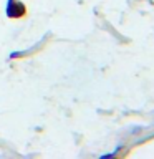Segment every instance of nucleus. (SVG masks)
I'll return each mask as SVG.
<instances>
[{"label": "nucleus", "mask_w": 154, "mask_h": 159, "mask_svg": "<svg viewBox=\"0 0 154 159\" xmlns=\"http://www.w3.org/2000/svg\"><path fill=\"white\" fill-rule=\"evenodd\" d=\"M5 15L10 20H23L28 17V8L22 0H7V3H5Z\"/></svg>", "instance_id": "1"}]
</instances>
